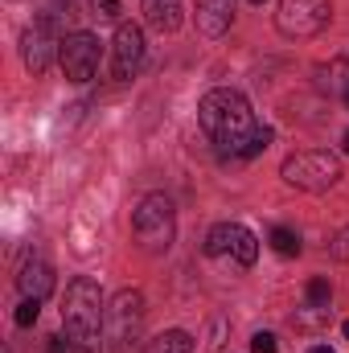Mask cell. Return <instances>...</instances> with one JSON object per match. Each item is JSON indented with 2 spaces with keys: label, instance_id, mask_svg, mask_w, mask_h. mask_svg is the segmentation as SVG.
Wrapping results in <instances>:
<instances>
[{
  "label": "cell",
  "instance_id": "44dd1931",
  "mask_svg": "<svg viewBox=\"0 0 349 353\" xmlns=\"http://www.w3.org/2000/svg\"><path fill=\"white\" fill-rule=\"evenodd\" d=\"M308 353H333V350H329V345H312Z\"/></svg>",
  "mask_w": 349,
  "mask_h": 353
},
{
  "label": "cell",
  "instance_id": "7402d4cb",
  "mask_svg": "<svg viewBox=\"0 0 349 353\" xmlns=\"http://www.w3.org/2000/svg\"><path fill=\"white\" fill-rule=\"evenodd\" d=\"M346 152H349V132H346Z\"/></svg>",
  "mask_w": 349,
  "mask_h": 353
},
{
  "label": "cell",
  "instance_id": "e0dca14e",
  "mask_svg": "<svg viewBox=\"0 0 349 353\" xmlns=\"http://www.w3.org/2000/svg\"><path fill=\"white\" fill-rule=\"evenodd\" d=\"M37 316H41V300H29V296H25V300H21V308H17V316H12V321H17V325H21V329H29V325H37Z\"/></svg>",
  "mask_w": 349,
  "mask_h": 353
},
{
  "label": "cell",
  "instance_id": "9c48e42d",
  "mask_svg": "<svg viewBox=\"0 0 349 353\" xmlns=\"http://www.w3.org/2000/svg\"><path fill=\"white\" fill-rule=\"evenodd\" d=\"M144 66V33L140 25H119L111 41V74L115 79H136Z\"/></svg>",
  "mask_w": 349,
  "mask_h": 353
},
{
  "label": "cell",
  "instance_id": "9a60e30c",
  "mask_svg": "<svg viewBox=\"0 0 349 353\" xmlns=\"http://www.w3.org/2000/svg\"><path fill=\"white\" fill-rule=\"evenodd\" d=\"M271 247H275L279 255H288V259H292V255H300V234H296V230H288V226H275V230H271Z\"/></svg>",
  "mask_w": 349,
  "mask_h": 353
},
{
  "label": "cell",
  "instance_id": "30bf717a",
  "mask_svg": "<svg viewBox=\"0 0 349 353\" xmlns=\"http://www.w3.org/2000/svg\"><path fill=\"white\" fill-rule=\"evenodd\" d=\"M58 50H62V41L54 37L50 17H41V21H37L33 29H25V37H21V58H25V66H29L33 74H46Z\"/></svg>",
  "mask_w": 349,
  "mask_h": 353
},
{
  "label": "cell",
  "instance_id": "2e32d148",
  "mask_svg": "<svg viewBox=\"0 0 349 353\" xmlns=\"http://www.w3.org/2000/svg\"><path fill=\"white\" fill-rule=\"evenodd\" d=\"M329 300H333V288H329V279H308V304H317V308H329Z\"/></svg>",
  "mask_w": 349,
  "mask_h": 353
},
{
  "label": "cell",
  "instance_id": "6da1fadb",
  "mask_svg": "<svg viewBox=\"0 0 349 353\" xmlns=\"http://www.w3.org/2000/svg\"><path fill=\"white\" fill-rule=\"evenodd\" d=\"M197 119H201V132L230 157H247L251 161L271 144V128H259L251 103L230 87L210 90L201 99V107H197Z\"/></svg>",
  "mask_w": 349,
  "mask_h": 353
},
{
  "label": "cell",
  "instance_id": "8992f818",
  "mask_svg": "<svg viewBox=\"0 0 349 353\" xmlns=\"http://www.w3.org/2000/svg\"><path fill=\"white\" fill-rule=\"evenodd\" d=\"M329 21H333L329 0H279V8H275V29L283 37H296V41L317 37Z\"/></svg>",
  "mask_w": 349,
  "mask_h": 353
},
{
  "label": "cell",
  "instance_id": "52a82bcc",
  "mask_svg": "<svg viewBox=\"0 0 349 353\" xmlns=\"http://www.w3.org/2000/svg\"><path fill=\"white\" fill-rule=\"evenodd\" d=\"M58 62H62L70 83L94 79V70H99V37L94 33H66L62 50H58Z\"/></svg>",
  "mask_w": 349,
  "mask_h": 353
},
{
  "label": "cell",
  "instance_id": "603a6c76",
  "mask_svg": "<svg viewBox=\"0 0 349 353\" xmlns=\"http://www.w3.org/2000/svg\"><path fill=\"white\" fill-rule=\"evenodd\" d=\"M346 103H349V87H346Z\"/></svg>",
  "mask_w": 349,
  "mask_h": 353
},
{
  "label": "cell",
  "instance_id": "cb8c5ba5",
  "mask_svg": "<svg viewBox=\"0 0 349 353\" xmlns=\"http://www.w3.org/2000/svg\"><path fill=\"white\" fill-rule=\"evenodd\" d=\"M251 4H263V0H251Z\"/></svg>",
  "mask_w": 349,
  "mask_h": 353
},
{
  "label": "cell",
  "instance_id": "7a4b0ae2",
  "mask_svg": "<svg viewBox=\"0 0 349 353\" xmlns=\"http://www.w3.org/2000/svg\"><path fill=\"white\" fill-rule=\"evenodd\" d=\"M107 321L103 308V292L90 275H74L66 283V300H62V325L74 353H99V329Z\"/></svg>",
  "mask_w": 349,
  "mask_h": 353
},
{
  "label": "cell",
  "instance_id": "ac0fdd59",
  "mask_svg": "<svg viewBox=\"0 0 349 353\" xmlns=\"http://www.w3.org/2000/svg\"><path fill=\"white\" fill-rule=\"evenodd\" d=\"M90 8H94V17L99 21H119V0H90Z\"/></svg>",
  "mask_w": 349,
  "mask_h": 353
},
{
  "label": "cell",
  "instance_id": "3957f363",
  "mask_svg": "<svg viewBox=\"0 0 349 353\" xmlns=\"http://www.w3.org/2000/svg\"><path fill=\"white\" fill-rule=\"evenodd\" d=\"M132 230L136 239L144 243V251H169L173 247V234H177V214H173V201L165 193H148L136 214H132Z\"/></svg>",
  "mask_w": 349,
  "mask_h": 353
},
{
  "label": "cell",
  "instance_id": "5b68a950",
  "mask_svg": "<svg viewBox=\"0 0 349 353\" xmlns=\"http://www.w3.org/2000/svg\"><path fill=\"white\" fill-rule=\"evenodd\" d=\"M279 173H283L288 185H296V189H304V193H325V189L337 185L341 161H337L333 152H296V157L283 161Z\"/></svg>",
  "mask_w": 349,
  "mask_h": 353
},
{
  "label": "cell",
  "instance_id": "ffe728a7",
  "mask_svg": "<svg viewBox=\"0 0 349 353\" xmlns=\"http://www.w3.org/2000/svg\"><path fill=\"white\" fill-rule=\"evenodd\" d=\"M251 353H279V345H275L271 333H255V337H251Z\"/></svg>",
  "mask_w": 349,
  "mask_h": 353
},
{
  "label": "cell",
  "instance_id": "277c9868",
  "mask_svg": "<svg viewBox=\"0 0 349 353\" xmlns=\"http://www.w3.org/2000/svg\"><path fill=\"white\" fill-rule=\"evenodd\" d=\"M140 325H144V296H140L136 288H123V292L107 304V321H103L107 341L115 345V353L136 350V341H140Z\"/></svg>",
  "mask_w": 349,
  "mask_h": 353
},
{
  "label": "cell",
  "instance_id": "5bb4252c",
  "mask_svg": "<svg viewBox=\"0 0 349 353\" xmlns=\"http://www.w3.org/2000/svg\"><path fill=\"white\" fill-rule=\"evenodd\" d=\"M148 353H193V337L189 333H181V329H169V333H161Z\"/></svg>",
  "mask_w": 349,
  "mask_h": 353
},
{
  "label": "cell",
  "instance_id": "7c38bea8",
  "mask_svg": "<svg viewBox=\"0 0 349 353\" xmlns=\"http://www.w3.org/2000/svg\"><path fill=\"white\" fill-rule=\"evenodd\" d=\"M17 288H21L29 300H46V296L54 292V267L46 263V259H37V255H29V259L21 263Z\"/></svg>",
  "mask_w": 349,
  "mask_h": 353
},
{
  "label": "cell",
  "instance_id": "d4e9b609",
  "mask_svg": "<svg viewBox=\"0 0 349 353\" xmlns=\"http://www.w3.org/2000/svg\"><path fill=\"white\" fill-rule=\"evenodd\" d=\"M346 337H349V325H346Z\"/></svg>",
  "mask_w": 349,
  "mask_h": 353
},
{
  "label": "cell",
  "instance_id": "4fadbf2b",
  "mask_svg": "<svg viewBox=\"0 0 349 353\" xmlns=\"http://www.w3.org/2000/svg\"><path fill=\"white\" fill-rule=\"evenodd\" d=\"M144 4V17L157 33H173L181 25V0H140Z\"/></svg>",
  "mask_w": 349,
  "mask_h": 353
},
{
  "label": "cell",
  "instance_id": "8fae6325",
  "mask_svg": "<svg viewBox=\"0 0 349 353\" xmlns=\"http://www.w3.org/2000/svg\"><path fill=\"white\" fill-rule=\"evenodd\" d=\"M197 33L201 37H222L235 21V0H197Z\"/></svg>",
  "mask_w": 349,
  "mask_h": 353
},
{
  "label": "cell",
  "instance_id": "ba28073f",
  "mask_svg": "<svg viewBox=\"0 0 349 353\" xmlns=\"http://www.w3.org/2000/svg\"><path fill=\"white\" fill-rule=\"evenodd\" d=\"M206 255H235L243 267H251L259 259V239L247 230V226H239V222H222V226H214L210 230V239H206Z\"/></svg>",
  "mask_w": 349,
  "mask_h": 353
},
{
  "label": "cell",
  "instance_id": "d6986e66",
  "mask_svg": "<svg viewBox=\"0 0 349 353\" xmlns=\"http://www.w3.org/2000/svg\"><path fill=\"white\" fill-rule=\"evenodd\" d=\"M329 251H333V259H337V263H349V226H346V230H337V239L329 243Z\"/></svg>",
  "mask_w": 349,
  "mask_h": 353
}]
</instances>
